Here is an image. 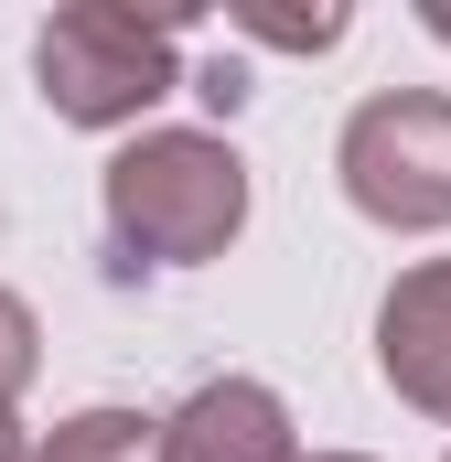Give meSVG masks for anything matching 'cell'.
<instances>
[{"instance_id": "obj_10", "label": "cell", "mask_w": 451, "mask_h": 462, "mask_svg": "<svg viewBox=\"0 0 451 462\" xmlns=\"http://www.w3.org/2000/svg\"><path fill=\"white\" fill-rule=\"evenodd\" d=\"M0 462H32V441H22V420L0 409Z\"/></svg>"}, {"instance_id": "obj_3", "label": "cell", "mask_w": 451, "mask_h": 462, "mask_svg": "<svg viewBox=\"0 0 451 462\" xmlns=\"http://www.w3.org/2000/svg\"><path fill=\"white\" fill-rule=\"evenodd\" d=\"M344 205L365 226H398V236H430L451 226V97L441 87H387L344 118Z\"/></svg>"}, {"instance_id": "obj_12", "label": "cell", "mask_w": 451, "mask_h": 462, "mask_svg": "<svg viewBox=\"0 0 451 462\" xmlns=\"http://www.w3.org/2000/svg\"><path fill=\"white\" fill-rule=\"evenodd\" d=\"M323 462H365V452H323Z\"/></svg>"}, {"instance_id": "obj_4", "label": "cell", "mask_w": 451, "mask_h": 462, "mask_svg": "<svg viewBox=\"0 0 451 462\" xmlns=\"http://www.w3.org/2000/svg\"><path fill=\"white\" fill-rule=\"evenodd\" d=\"M161 462H301V430L258 376H205L161 420Z\"/></svg>"}, {"instance_id": "obj_6", "label": "cell", "mask_w": 451, "mask_h": 462, "mask_svg": "<svg viewBox=\"0 0 451 462\" xmlns=\"http://www.w3.org/2000/svg\"><path fill=\"white\" fill-rule=\"evenodd\" d=\"M32 462H161V420H140V409H76Z\"/></svg>"}, {"instance_id": "obj_1", "label": "cell", "mask_w": 451, "mask_h": 462, "mask_svg": "<svg viewBox=\"0 0 451 462\" xmlns=\"http://www.w3.org/2000/svg\"><path fill=\"white\" fill-rule=\"evenodd\" d=\"M236 226H247V162L205 129H140L108 162V236L129 269L226 258Z\"/></svg>"}, {"instance_id": "obj_11", "label": "cell", "mask_w": 451, "mask_h": 462, "mask_svg": "<svg viewBox=\"0 0 451 462\" xmlns=\"http://www.w3.org/2000/svg\"><path fill=\"white\" fill-rule=\"evenodd\" d=\"M419 22H430V32H441V43H451V0H419Z\"/></svg>"}, {"instance_id": "obj_5", "label": "cell", "mask_w": 451, "mask_h": 462, "mask_svg": "<svg viewBox=\"0 0 451 462\" xmlns=\"http://www.w3.org/2000/svg\"><path fill=\"white\" fill-rule=\"evenodd\" d=\"M376 365H387V387H398L419 420H451V258L409 269V280L387 291V312H376Z\"/></svg>"}, {"instance_id": "obj_7", "label": "cell", "mask_w": 451, "mask_h": 462, "mask_svg": "<svg viewBox=\"0 0 451 462\" xmlns=\"http://www.w3.org/2000/svg\"><path fill=\"white\" fill-rule=\"evenodd\" d=\"M247 43H280V54H323V43H344V11L323 0V11H269V0H236L226 11Z\"/></svg>"}, {"instance_id": "obj_9", "label": "cell", "mask_w": 451, "mask_h": 462, "mask_svg": "<svg viewBox=\"0 0 451 462\" xmlns=\"http://www.w3.org/2000/svg\"><path fill=\"white\" fill-rule=\"evenodd\" d=\"M194 97H205V108H247V65H236V54H216V65L194 76Z\"/></svg>"}, {"instance_id": "obj_2", "label": "cell", "mask_w": 451, "mask_h": 462, "mask_svg": "<svg viewBox=\"0 0 451 462\" xmlns=\"http://www.w3.org/2000/svg\"><path fill=\"white\" fill-rule=\"evenodd\" d=\"M43 108L76 129H129L151 97L183 87V11H129V0H76L32 43Z\"/></svg>"}, {"instance_id": "obj_8", "label": "cell", "mask_w": 451, "mask_h": 462, "mask_svg": "<svg viewBox=\"0 0 451 462\" xmlns=\"http://www.w3.org/2000/svg\"><path fill=\"white\" fill-rule=\"evenodd\" d=\"M32 355H43V334H32V312L0 291V409L22 398V376H32Z\"/></svg>"}]
</instances>
